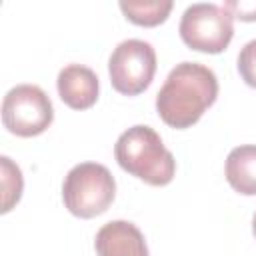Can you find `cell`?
<instances>
[{
	"label": "cell",
	"instance_id": "5",
	"mask_svg": "<svg viewBox=\"0 0 256 256\" xmlns=\"http://www.w3.org/2000/svg\"><path fill=\"white\" fill-rule=\"evenodd\" d=\"M54 120L48 94L36 84H18L2 100V124L8 132L30 138L42 134Z\"/></svg>",
	"mask_w": 256,
	"mask_h": 256
},
{
	"label": "cell",
	"instance_id": "7",
	"mask_svg": "<svg viewBox=\"0 0 256 256\" xmlns=\"http://www.w3.org/2000/svg\"><path fill=\"white\" fill-rule=\"evenodd\" d=\"M98 256H150L144 234L128 220L106 222L94 238Z\"/></svg>",
	"mask_w": 256,
	"mask_h": 256
},
{
	"label": "cell",
	"instance_id": "14",
	"mask_svg": "<svg viewBox=\"0 0 256 256\" xmlns=\"http://www.w3.org/2000/svg\"><path fill=\"white\" fill-rule=\"evenodd\" d=\"M252 232H254V236H256V212H254V218H252Z\"/></svg>",
	"mask_w": 256,
	"mask_h": 256
},
{
	"label": "cell",
	"instance_id": "4",
	"mask_svg": "<svg viewBox=\"0 0 256 256\" xmlns=\"http://www.w3.org/2000/svg\"><path fill=\"white\" fill-rule=\"evenodd\" d=\"M178 32L188 48L204 54H220L234 36V16L224 6L198 2L184 10Z\"/></svg>",
	"mask_w": 256,
	"mask_h": 256
},
{
	"label": "cell",
	"instance_id": "10",
	"mask_svg": "<svg viewBox=\"0 0 256 256\" xmlns=\"http://www.w3.org/2000/svg\"><path fill=\"white\" fill-rule=\"evenodd\" d=\"M172 2L170 0H152V2H120V10L122 14L136 26H158L162 24L170 10H172Z\"/></svg>",
	"mask_w": 256,
	"mask_h": 256
},
{
	"label": "cell",
	"instance_id": "13",
	"mask_svg": "<svg viewBox=\"0 0 256 256\" xmlns=\"http://www.w3.org/2000/svg\"><path fill=\"white\" fill-rule=\"evenodd\" d=\"M222 6L238 20H244V22L256 20V0H230V2H224Z\"/></svg>",
	"mask_w": 256,
	"mask_h": 256
},
{
	"label": "cell",
	"instance_id": "11",
	"mask_svg": "<svg viewBox=\"0 0 256 256\" xmlns=\"http://www.w3.org/2000/svg\"><path fill=\"white\" fill-rule=\"evenodd\" d=\"M0 164H2V212L6 214L14 208V204H18L22 196L24 180L20 168L8 156H2Z\"/></svg>",
	"mask_w": 256,
	"mask_h": 256
},
{
	"label": "cell",
	"instance_id": "3",
	"mask_svg": "<svg viewBox=\"0 0 256 256\" xmlns=\"http://www.w3.org/2000/svg\"><path fill=\"white\" fill-rule=\"evenodd\" d=\"M116 196V182L110 170L98 162H80L64 178L62 200L70 214L94 218L110 208Z\"/></svg>",
	"mask_w": 256,
	"mask_h": 256
},
{
	"label": "cell",
	"instance_id": "1",
	"mask_svg": "<svg viewBox=\"0 0 256 256\" xmlns=\"http://www.w3.org/2000/svg\"><path fill=\"white\" fill-rule=\"evenodd\" d=\"M218 78L200 62L176 64L156 94V112L176 130L190 128L216 102Z\"/></svg>",
	"mask_w": 256,
	"mask_h": 256
},
{
	"label": "cell",
	"instance_id": "2",
	"mask_svg": "<svg viewBox=\"0 0 256 256\" xmlns=\"http://www.w3.org/2000/svg\"><path fill=\"white\" fill-rule=\"evenodd\" d=\"M114 156L124 172L150 186H166L176 174L172 152L164 146L160 134L144 124H136L118 136Z\"/></svg>",
	"mask_w": 256,
	"mask_h": 256
},
{
	"label": "cell",
	"instance_id": "12",
	"mask_svg": "<svg viewBox=\"0 0 256 256\" xmlns=\"http://www.w3.org/2000/svg\"><path fill=\"white\" fill-rule=\"evenodd\" d=\"M238 72L242 76V80L256 88V38L246 42L242 48H240V54H238Z\"/></svg>",
	"mask_w": 256,
	"mask_h": 256
},
{
	"label": "cell",
	"instance_id": "8",
	"mask_svg": "<svg viewBox=\"0 0 256 256\" xmlns=\"http://www.w3.org/2000/svg\"><path fill=\"white\" fill-rule=\"evenodd\" d=\"M56 88L62 102L72 110H86L98 100V76L84 64H68L58 72Z\"/></svg>",
	"mask_w": 256,
	"mask_h": 256
},
{
	"label": "cell",
	"instance_id": "6",
	"mask_svg": "<svg viewBox=\"0 0 256 256\" xmlns=\"http://www.w3.org/2000/svg\"><path fill=\"white\" fill-rule=\"evenodd\" d=\"M108 74L116 92L124 96L144 92L156 74V52L152 44L138 38L122 40L110 54Z\"/></svg>",
	"mask_w": 256,
	"mask_h": 256
},
{
	"label": "cell",
	"instance_id": "9",
	"mask_svg": "<svg viewBox=\"0 0 256 256\" xmlns=\"http://www.w3.org/2000/svg\"><path fill=\"white\" fill-rule=\"evenodd\" d=\"M224 174L238 194L256 196V144L232 148L226 156Z\"/></svg>",
	"mask_w": 256,
	"mask_h": 256
}]
</instances>
